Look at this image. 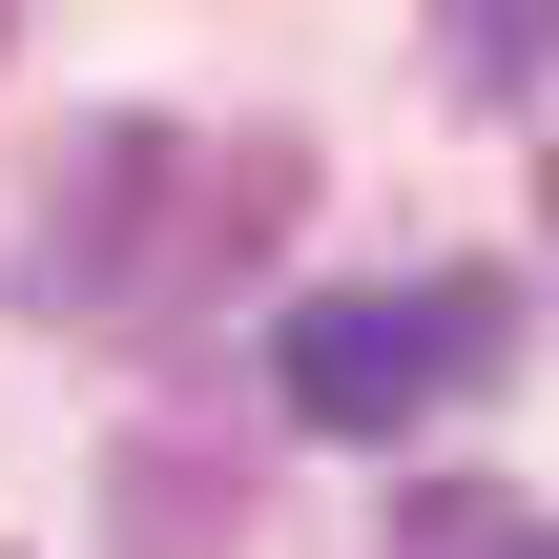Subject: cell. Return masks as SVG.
Returning <instances> with one entry per match:
<instances>
[{"instance_id":"6da1fadb","label":"cell","mask_w":559,"mask_h":559,"mask_svg":"<svg viewBox=\"0 0 559 559\" xmlns=\"http://www.w3.org/2000/svg\"><path fill=\"white\" fill-rule=\"evenodd\" d=\"M498 373V270H436V290H311L290 332H270V394L311 415V436H415L436 394H477Z\"/></svg>"},{"instance_id":"7a4b0ae2","label":"cell","mask_w":559,"mask_h":559,"mask_svg":"<svg viewBox=\"0 0 559 559\" xmlns=\"http://www.w3.org/2000/svg\"><path fill=\"white\" fill-rule=\"evenodd\" d=\"M104 498H124V559H228V539H249V477H228V456H187V436H124V477H104Z\"/></svg>"},{"instance_id":"3957f363","label":"cell","mask_w":559,"mask_h":559,"mask_svg":"<svg viewBox=\"0 0 559 559\" xmlns=\"http://www.w3.org/2000/svg\"><path fill=\"white\" fill-rule=\"evenodd\" d=\"M436 62H456L477 104H519V83L559 62V0H436Z\"/></svg>"},{"instance_id":"277c9868","label":"cell","mask_w":559,"mask_h":559,"mask_svg":"<svg viewBox=\"0 0 559 559\" xmlns=\"http://www.w3.org/2000/svg\"><path fill=\"white\" fill-rule=\"evenodd\" d=\"M415 559H559V519H498V498H415Z\"/></svg>"}]
</instances>
